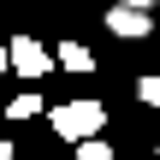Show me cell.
Wrapping results in <instances>:
<instances>
[{
    "instance_id": "11",
    "label": "cell",
    "mask_w": 160,
    "mask_h": 160,
    "mask_svg": "<svg viewBox=\"0 0 160 160\" xmlns=\"http://www.w3.org/2000/svg\"><path fill=\"white\" fill-rule=\"evenodd\" d=\"M154 160H160V148H154Z\"/></svg>"
},
{
    "instance_id": "4",
    "label": "cell",
    "mask_w": 160,
    "mask_h": 160,
    "mask_svg": "<svg viewBox=\"0 0 160 160\" xmlns=\"http://www.w3.org/2000/svg\"><path fill=\"white\" fill-rule=\"evenodd\" d=\"M53 53H59V65H65V71H95V53H89L83 42H59Z\"/></svg>"
},
{
    "instance_id": "3",
    "label": "cell",
    "mask_w": 160,
    "mask_h": 160,
    "mask_svg": "<svg viewBox=\"0 0 160 160\" xmlns=\"http://www.w3.org/2000/svg\"><path fill=\"white\" fill-rule=\"evenodd\" d=\"M107 30L113 36H125V42H137V36H148L154 30V18H148V6H107Z\"/></svg>"
},
{
    "instance_id": "7",
    "label": "cell",
    "mask_w": 160,
    "mask_h": 160,
    "mask_svg": "<svg viewBox=\"0 0 160 160\" xmlns=\"http://www.w3.org/2000/svg\"><path fill=\"white\" fill-rule=\"evenodd\" d=\"M36 113H42V101H36V95H18V101L6 107V119H36Z\"/></svg>"
},
{
    "instance_id": "6",
    "label": "cell",
    "mask_w": 160,
    "mask_h": 160,
    "mask_svg": "<svg viewBox=\"0 0 160 160\" xmlns=\"http://www.w3.org/2000/svg\"><path fill=\"white\" fill-rule=\"evenodd\" d=\"M137 101H142V107H160V71H148V77L137 83Z\"/></svg>"
},
{
    "instance_id": "2",
    "label": "cell",
    "mask_w": 160,
    "mask_h": 160,
    "mask_svg": "<svg viewBox=\"0 0 160 160\" xmlns=\"http://www.w3.org/2000/svg\"><path fill=\"white\" fill-rule=\"evenodd\" d=\"M6 48H12V71H18L24 83H36V77H48V71H53V59H59V53H48V48H42L36 36H12Z\"/></svg>"
},
{
    "instance_id": "8",
    "label": "cell",
    "mask_w": 160,
    "mask_h": 160,
    "mask_svg": "<svg viewBox=\"0 0 160 160\" xmlns=\"http://www.w3.org/2000/svg\"><path fill=\"white\" fill-rule=\"evenodd\" d=\"M6 71H12V48H0V77H6Z\"/></svg>"
},
{
    "instance_id": "1",
    "label": "cell",
    "mask_w": 160,
    "mask_h": 160,
    "mask_svg": "<svg viewBox=\"0 0 160 160\" xmlns=\"http://www.w3.org/2000/svg\"><path fill=\"white\" fill-rule=\"evenodd\" d=\"M101 125H107V107L101 101H65V107H53V137H65V142L101 137Z\"/></svg>"
},
{
    "instance_id": "10",
    "label": "cell",
    "mask_w": 160,
    "mask_h": 160,
    "mask_svg": "<svg viewBox=\"0 0 160 160\" xmlns=\"http://www.w3.org/2000/svg\"><path fill=\"white\" fill-rule=\"evenodd\" d=\"M0 160H12V148H6V142H0Z\"/></svg>"
},
{
    "instance_id": "9",
    "label": "cell",
    "mask_w": 160,
    "mask_h": 160,
    "mask_svg": "<svg viewBox=\"0 0 160 160\" xmlns=\"http://www.w3.org/2000/svg\"><path fill=\"white\" fill-rule=\"evenodd\" d=\"M119 6H154V0H119Z\"/></svg>"
},
{
    "instance_id": "5",
    "label": "cell",
    "mask_w": 160,
    "mask_h": 160,
    "mask_svg": "<svg viewBox=\"0 0 160 160\" xmlns=\"http://www.w3.org/2000/svg\"><path fill=\"white\" fill-rule=\"evenodd\" d=\"M77 160H113V148H107L101 137H83V142H77Z\"/></svg>"
}]
</instances>
